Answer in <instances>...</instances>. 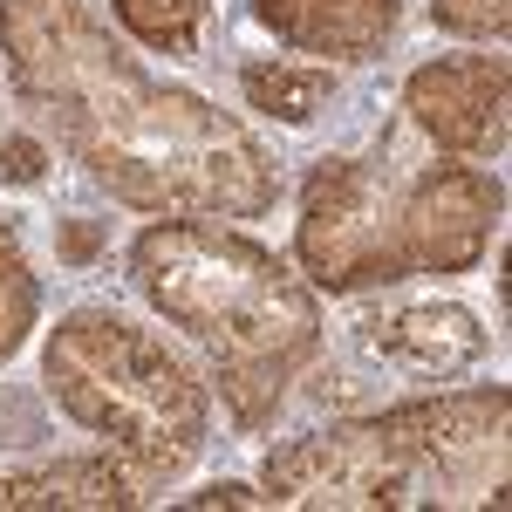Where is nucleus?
Here are the masks:
<instances>
[{
	"instance_id": "15",
	"label": "nucleus",
	"mask_w": 512,
	"mask_h": 512,
	"mask_svg": "<svg viewBox=\"0 0 512 512\" xmlns=\"http://www.w3.org/2000/svg\"><path fill=\"white\" fill-rule=\"evenodd\" d=\"M192 506H267V492H246V485H212V492H192Z\"/></svg>"
},
{
	"instance_id": "13",
	"label": "nucleus",
	"mask_w": 512,
	"mask_h": 512,
	"mask_svg": "<svg viewBox=\"0 0 512 512\" xmlns=\"http://www.w3.org/2000/svg\"><path fill=\"white\" fill-rule=\"evenodd\" d=\"M431 21L444 35H472L499 48L512 35V0H431Z\"/></svg>"
},
{
	"instance_id": "6",
	"label": "nucleus",
	"mask_w": 512,
	"mask_h": 512,
	"mask_svg": "<svg viewBox=\"0 0 512 512\" xmlns=\"http://www.w3.org/2000/svg\"><path fill=\"white\" fill-rule=\"evenodd\" d=\"M403 123L444 158H506L512 69L506 55H431L403 82Z\"/></svg>"
},
{
	"instance_id": "9",
	"label": "nucleus",
	"mask_w": 512,
	"mask_h": 512,
	"mask_svg": "<svg viewBox=\"0 0 512 512\" xmlns=\"http://www.w3.org/2000/svg\"><path fill=\"white\" fill-rule=\"evenodd\" d=\"M355 342L369 355H383L410 376H458L485 355V328H478L472 308L458 301H424V308H396V315H369L355 321Z\"/></svg>"
},
{
	"instance_id": "14",
	"label": "nucleus",
	"mask_w": 512,
	"mask_h": 512,
	"mask_svg": "<svg viewBox=\"0 0 512 512\" xmlns=\"http://www.w3.org/2000/svg\"><path fill=\"white\" fill-rule=\"evenodd\" d=\"M41 171H48V151L35 137H0V178L7 185H41Z\"/></svg>"
},
{
	"instance_id": "2",
	"label": "nucleus",
	"mask_w": 512,
	"mask_h": 512,
	"mask_svg": "<svg viewBox=\"0 0 512 512\" xmlns=\"http://www.w3.org/2000/svg\"><path fill=\"white\" fill-rule=\"evenodd\" d=\"M130 280L212 369L239 431H267L301 369L321 355L315 287L274 246L226 219H158L130 239Z\"/></svg>"
},
{
	"instance_id": "12",
	"label": "nucleus",
	"mask_w": 512,
	"mask_h": 512,
	"mask_svg": "<svg viewBox=\"0 0 512 512\" xmlns=\"http://www.w3.org/2000/svg\"><path fill=\"white\" fill-rule=\"evenodd\" d=\"M35 321H41V280L21 253V233L0 219V362H14L28 349Z\"/></svg>"
},
{
	"instance_id": "7",
	"label": "nucleus",
	"mask_w": 512,
	"mask_h": 512,
	"mask_svg": "<svg viewBox=\"0 0 512 512\" xmlns=\"http://www.w3.org/2000/svg\"><path fill=\"white\" fill-rule=\"evenodd\" d=\"M253 21L321 62H376L403 28V0H253Z\"/></svg>"
},
{
	"instance_id": "8",
	"label": "nucleus",
	"mask_w": 512,
	"mask_h": 512,
	"mask_svg": "<svg viewBox=\"0 0 512 512\" xmlns=\"http://www.w3.org/2000/svg\"><path fill=\"white\" fill-rule=\"evenodd\" d=\"M144 499H151V485L110 444L0 472V512H110V506L123 512V506H144Z\"/></svg>"
},
{
	"instance_id": "16",
	"label": "nucleus",
	"mask_w": 512,
	"mask_h": 512,
	"mask_svg": "<svg viewBox=\"0 0 512 512\" xmlns=\"http://www.w3.org/2000/svg\"><path fill=\"white\" fill-rule=\"evenodd\" d=\"M62 253H69V260H89V253H96V233H89V226H69V233H62Z\"/></svg>"
},
{
	"instance_id": "11",
	"label": "nucleus",
	"mask_w": 512,
	"mask_h": 512,
	"mask_svg": "<svg viewBox=\"0 0 512 512\" xmlns=\"http://www.w3.org/2000/svg\"><path fill=\"white\" fill-rule=\"evenodd\" d=\"M110 7L151 55H198V35L212 21V0H110Z\"/></svg>"
},
{
	"instance_id": "10",
	"label": "nucleus",
	"mask_w": 512,
	"mask_h": 512,
	"mask_svg": "<svg viewBox=\"0 0 512 512\" xmlns=\"http://www.w3.org/2000/svg\"><path fill=\"white\" fill-rule=\"evenodd\" d=\"M239 96H246V110L301 130L335 96V76H328V62H280V55H267V62H246L239 69Z\"/></svg>"
},
{
	"instance_id": "5",
	"label": "nucleus",
	"mask_w": 512,
	"mask_h": 512,
	"mask_svg": "<svg viewBox=\"0 0 512 512\" xmlns=\"http://www.w3.org/2000/svg\"><path fill=\"white\" fill-rule=\"evenodd\" d=\"M41 383L55 410L103 437L151 492L178 485L205 458L212 390L158 328L117 308H76L41 342Z\"/></svg>"
},
{
	"instance_id": "1",
	"label": "nucleus",
	"mask_w": 512,
	"mask_h": 512,
	"mask_svg": "<svg viewBox=\"0 0 512 512\" xmlns=\"http://www.w3.org/2000/svg\"><path fill=\"white\" fill-rule=\"evenodd\" d=\"M0 69L89 185L151 219H260L274 151L219 103L144 76L89 0H0Z\"/></svg>"
},
{
	"instance_id": "3",
	"label": "nucleus",
	"mask_w": 512,
	"mask_h": 512,
	"mask_svg": "<svg viewBox=\"0 0 512 512\" xmlns=\"http://www.w3.org/2000/svg\"><path fill=\"white\" fill-rule=\"evenodd\" d=\"M499 219L506 185L485 164L410 158L396 130H383L369 151L308 164L294 260L308 287L376 294L424 274H472Z\"/></svg>"
},
{
	"instance_id": "4",
	"label": "nucleus",
	"mask_w": 512,
	"mask_h": 512,
	"mask_svg": "<svg viewBox=\"0 0 512 512\" xmlns=\"http://www.w3.org/2000/svg\"><path fill=\"white\" fill-rule=\"evenodd\" d=\"M512 390L410 396L328 431H301L267 451V506L315 512H424V506H506Z\"/></svg>"
}]
</instances>
